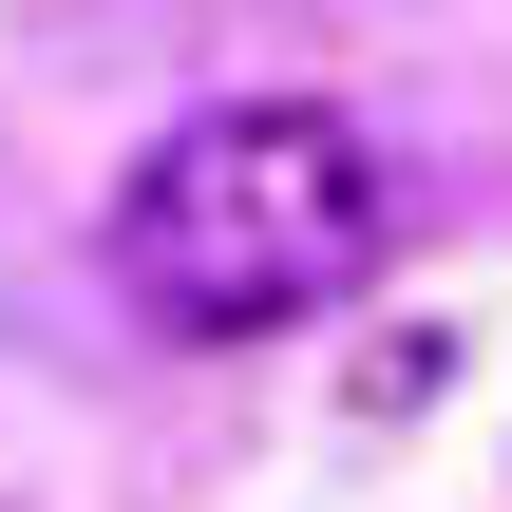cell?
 Returning a JSON list of instances; mask_svg holds the SVG:
<instances>
[{"mask_svg":"<svg viewBox=\"0 0 512 512\" xmlns=\"http://www.w3.org/2000/svg\"><path fill=\"white\" fill-rule=\"evenodd\" d=\"M380 247H399V171H380V133L323 114V95H228V114L152 133L133 190H114V285H133V323H171V342H285V323H323Z\"/></svg>","mask_w":512,"mask_h":512,"instance_id":"cell-1","label":"cell"}]
</instances>
